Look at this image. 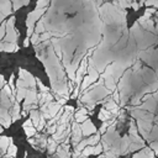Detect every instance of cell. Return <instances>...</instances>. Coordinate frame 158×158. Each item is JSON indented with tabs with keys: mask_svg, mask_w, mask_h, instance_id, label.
<instances>
[{
	"mask_svg": "<svg viewBox=\"0 0 158 158\" xmlns=\"http://www.w3.org/2000/svg\"><path fill=\"white\" fill-rule=\"evenodd\" d=\"M80 128H81V133L85 135V136H91V135L95 133V131H96L95 126L93 125V122H91L90 120H85L84 122H81Z\"/></svg>",
	"mask_w": 158,
	"mask_h": 158,
	"instance_id": "obj_1",
	"label": "cell"
},
{
	"mask_svg": "<svg viewBox=\"0 0 158 158\" xmlns=\"http://www.w3.org/2000/svg\"><path fill=\"white\" fill-rule=\"evenodd\" d=\"M137 23H138V25H142L146 30H148V31H151V32H153V31H154L153 21H152V20H149V19H147V17H144V16L139 17V19H138V21H137Z\"/></svg>",
	"mask_w": 158,
	"mask_h": 158,
	"instance_id": "obj_2",
	"label": "cell"
},
{
	"mask_svg": "<svg viewBox=\"0 0 158 158\" xmlns=\"http://www.w3.org/2000/svg\"><path fill=\"white\" fill-rule=\"evenodd\" d=\"M14 107H12V111H11V121H16L20 118V105H19V101H15L14 102Z\"/></svg>",
	"mask_w": 158,
	"mask_h": 158,
	"instance_id": "obj_3",
	"label": "cell"
},
{
	"mask_svg": "<svg viewBox=\"0 0 158 158\" xmlns=\"http://www.w3.org/2000/svg\"><path fill=\"white\" fill-rule=\"evenodd\" d=\"M11 142H12L11 138H9V137H6V136H1V137H0V149L5 153L6 149H7V147H9V144H10Z\"/></svg>",
	"mask_w": 158,
	"mask_h": 158,
	"instance_id": "obj_4",
	"label": "cell"
},
{
	"mask_svg": "<svg viewBox=\"0 0 158 158\" xmlns=\"http://www.w3.org/2000/svg\"><path fill=\"white\" fill-rule=\"evenodd\" d=\"M111 112L107 110V109H105V107H102L101 110H100V112H99V118L101 120V121H106V120H109V118H111Z\"/></svg>",
	"mask_w": 158,
	"mask_h": 158,
	"instance_id": "obj_5",
	"label": "cell"
},
{
	"mask_svg": "<svg viewBox=\"0 0 158 158\" xmlns=\"http://www.w3.org/2000/svg\"><path fill=\"white\" fill-rule=\"evenodd\" d=\"M16 152H17V148H16V146L11 142V143L9 144V147H7V149H6V156L16 157Z\"/></svg>",
	"mask_w": 158,
	"mask_h": 158,
	"instance_id": "obj_6",
	"label": "cell"
},
{
	"mask_svg": "<svg viewBox=\"0 0 158 158\" xmlns=\"http://www.w3.org/2000/svg\"><path fill=\"white\" fill-rule=\"evenodd\" d=\"M105 109H107L109 111H111V110H115V109H117V104L110 98L107 101H106V104H105Z\"/></svg>",
	"mask_w": 158,
	"mask_h": 158,
	"instance_id": "obj_7",
	"label": "cell"
},
{
	"mask_svg": "<svg viewBox=\"0 0 158 158\" xmlns=\"http://www.w3.org/2000/svg\"><path fill=\"white\" fill-rule=\"evenodd\" d=\"M80 154H83V157H88L90 154H94V146H86L81 152Z\"/></svg>",
	"mask_w": 158,
	"mask_h": 158,
	"instance_id": "obj_8",
	"label": "cell"
},
{
	"mask_svg": "<svg viewBox=\"0 0 158 158\" xmlns=\"http://www.w3.org/2000/svg\"><path fill=\"white\" fill-rule=\"evenodd\" d=\"M56 149H57V153H58V157H59V158H69V152L64 151L60 146H59V147L57 146Z\"/></svg>",
	"mask_w": 158,
	"mask_h": 158,
	"instance_id": "obj_9",
	"label": "cell"
},
{
	"mask_svg": "<svg viewBox=\"0 0 158 158\" xmlns=\"http://www.w3.org/2000/svg\"><path fill=\"white\" fill-rule=\"evenodd\" d=\"M35 32H37V33H42V32H44L43 19H41V20L37 22V25H35Z\"/></svg>",
	"mask_w": 158,
	"mask_h": 158,
	"instance_id": "obj_10",
	"label": "cell"
},
{
	"mask_svg": "<svg viewBox=\"0 0 158 158\" xmlns=\"http://www.w3.org/2000/svg\"><path fill=\"white\" fill-rule=\"evenodd\" d=\"M128 135L130 136H135V135H138V131H137V127L135 125V121L131 120L130 122V130H128Z\"/></svg>",
	"mask_w": 158,
	"mask_h": 158,
	"instance_id": "obj_11",
	"label": "cell"
},
{
	"mask_svg": "<svg viewBox=\"0 0 158 158\" xmlns=\"http://www.w3.org/2000/svg\"><path fill=\"white\" fill-rule=\"evenodd\" d=\"M25 133L27 135V137H32L36 135V127L35 126H30V127H23Z\"/></svg>",
	"mask_w": 158,
	"mask_h": 158,
	"instance_id": "obj_12",
	"label": "cell"
},
{
	"mask_svg": "<svg viewBox=\"0 0 158 158\" xmlns=\"http://www.w3.org/2000/svg\"><path fill=\"white\" fill-rule=\"evenodd\" d=\"M48 151H49V153H53L54 151H56V148H57V142L52 138V139H48Z\"/></svg>",
	"mask_w": 158,
	"mask_h": 158,
	"instance_id": "obj_13",
	"label": "cell"
},
{
	"mask_svg": "<svg viewBox=\"0 0 158 158\" xmlns=\"http://www.w3.org/2000/svg\"><path fill=\"white\" fill-rule=\"evenodd\" d=\"M85 120H88V115H77L75 116V122H78V123H81Z\"/></svg>",
	"mask_w": 158,
	"mask_h": 158,
	"instance_id": "obj_14",
	"label": "cell"
},
{
	"mask_svg": "<svg viewBox=\"0 0 158 158\" xmlns=\"http://www.w3.org/2000/svg\"><path fill=\"white\" fill-rule=\"evenodd\" d=\"M102 152V144L101 143H96L94 146V154H100Z\"/></svg>",
	"mask_w": 158,
	"mask_h": 158,
	"instance_id": "obj_15",
	"label": "cell"
},
{
	"mask_svg": "<svg viewBox=\"0 0 158 158\" xmlns=\"http://www.w3.org/2000/svg\"><path fill=\"white\" fill-rule=\"evenodd\" d=\"M154 12H156V9H154V7H152V9H147V10L144 11L143 16H144V17H147V19H149V16H151L152 14H154Z\"/></svg>",
	"mask_w": 158,
	"mask_h": 158,
	"instance_id": "obj_16",
	"label": "cell"
},
{
	"mask_svg": "<svg viewBox=\"0 0 158 158\" xmlns=\"http://www.w3.org/2000/svg\"><path fill=\"white\" fill-rule=\"evenodd\" d=\"M104 158H118V157L112 151H106V153L104 154Z\"/></svg>",
	"mask_w": 158,
	"mask_h": 158,
	"instance_id": "obj_17",
	"label": "cell"
},
{
	"mask_svg": "<svg viewBox=\"0 0 158 158\" xmlns=\"http://www.w3.org/2000/svg\"><path fill=\"white\" fill-rule=\"evenodd\" d=\"M5 28H6V23L2 22L1 26H0V40H1V38L4 37V35H5Z\"/></svg>",
	"mask_w": 158,
	"mask_h": 158,
	"instance_id": "obj_18",
	"label": "cell"
},
{
	"mask_svg": "<svg viewBox=\"0 0 158 158\" xmlns=\"http://www.w3.org/2000/svg\"><path fill=\"white\" fill-rule=\"evenodd\" d=\"M77 115H88V109L86 107H83V109H79L78 111H77V114H75V116Z\"/></svg>",
	"mask_w": 158,
	"mask_h": 158,
	"instance_id": "obj_19",
	"label": "cell"
},
{
	"mask_svg": "<svg viewBox=\"0 0 158 158\" xmlns=\"http://www.w3.org/2000/svg\"><path fill=\"white\" fill-rule=\"evenodd\" d=\"M146 5H153L158 7V0H146Z\"/></svg>",
	"mask_w": 158,
	"mask_h": 158,
	"instance_id": "obj_20",
	"label": "cell"
},
{
	"mask_svg": "<svg viewBox=\"0 0 158 158\" xmlns=\"http://www.w3.org/2000/svg\"><path fill=\"white\" fill-rule=\"evenodd\" d=\"M56 130H57V125H56V123H54V125H52V126H48V133L53 135V133L56 132Z\"/></svg>",
	"mask_w": 158,
	"mask_h": 158,
	"instance_id": "obj_21",
	"label": "cell"
},
{
	"mask_svg": "<svg viewBox=\"0 0 158 158\" xmlns=\"http://www.w3.org/2000/svg\"><path fill=\"white\" fill-rule=\"evenodd\" d=\"M30 126H33V123H32V120H31V118L26 120V121H25V123H23V127H30Z\"/></svg>",
	"mask_w": 158,
	"mask_h": 158,
	"instance_id": "obj_22",
	"label": "cell"
},
{
	"mask_svg": "<svg viewBox=\"0 0 158 158\" xmlns=\"http://www.w3.org/2000/svg\"><path fill=\"white\" fill-rule=\"evenodd\" d=\"M151 148H153V149L158 153V142H152V143H151Z\"/></svg>",
	"mask_w": 158,
	"mask_h": 158,
	"instance_id": "obj_23",
	"label": "cell"
},
{
	"mask_svg": "<svg viewBox=\"0 0 158 158\" xmlns=\"http://www.w3.org/2000/svg\"><path fill=\"white\" fill-rule=\"evenodd\" d=\"M141 68V62L139 60H136V63H135V68H133V70H137V69H139Z\"/></svg>",
	"mask_w": 158,
	"mask_h": 158,
	"instance_id": "obj_24",
	"label": "cell"
},
{
	"mask_svg": "<svg viewBox=\"0 0 158 158\" xmlns=\"http://www.w3.org/2000/svg\"><path fill=\"white\" fill-rule=\"evenodd\" d=\"M131 6H132V7L135 9V10H138L141 5H139V4H137V2H131Z\"/></svg>",
	"mask_w": 158,
	"mask_h": 158,
	"instance_id": "obj_25",
	"label": "cell"
},
{
	"mask_svg": "<svg viewBox=\"0 0 158 158\" xmlns=\"http://www.w3.org/2000/svg\"><path fill=\"white\" fill-rule=\"evenodd\" d=\"M28 43H30V37H27V38L23 41V44H25V47H27V46H28Z\"/></svg>",
	"mask_w": 158,
	"mask_h": 158,
	"instance_id": "obj_26",
	"label": "cell"
},
{
	"mask_svg": "<svg viewBox=\"0 0 158 158\" xmlns=\"http://www.w3.org/2000/svg\"><path fill=\"white\" fill-rule=\"evenodd\" d=\"M94 107H95V104H91V105H88V106H86L88 110H93Z\"/></svg>",
	"mask_w": 158,
	"mask_h": 158,
	"instance_id": "obj_27",
	"label": "cell"
},
{
	"mask_svg": "<svg viewBox=\"0 0 158 158\" xmlns=\"http://www.w3.org/2000/svg\"><path fill=\"white\" fill-rule=\"evenodd\" d=\"M101 2H102V0H96V4L98 5H101Z\"/></svg>",
	"mask_w": 158,
	"mask_h": 158,
	"instance_id": "obj_28",
	"label": "cell"
},
{
	"mask_svg": "<svg viewBox=\"0 0 158 158\" xmlns=\"http://www.w3.org/2000/svg\"><path fill=\"white\" fill-rule=\"evenodd\" d=\"M4 158H15V157H10V156H5Z\"/></svg>",
	"mask_w": 158,
	"mask_h": 158,
	"instance_id": "obj_29",
	"label": "cell"
},
{
	"mask_svg": "<svg viewBox=\"0 0 158 158\" xmlns=\"http://www.w3.org/2000/svg\"><path fill=\"white\" fill-rule=\"evenodd\" d=\"M81 158H86V157H81Z\"/></svg>",
	"mask_w": 158,
	"mask_h": 158,
	"instance_id": "obj_30",
	"label": "cell"
},
{
	"mask_svg": "<svg viewBox=\"0 0 158 158\" xmlns=\"http://www.w3.org/2000/svg\"><path fill=\"white\" fill-rule=\"evenodd\" d=\"M157 27H158V26H157Z\"/></svg>",
	"mask_w": 158,
	"mask_h": 158,
	"instance_id": "obj_31",
	"label": "cell"
}]
</instances>
